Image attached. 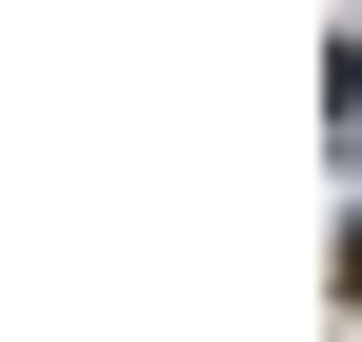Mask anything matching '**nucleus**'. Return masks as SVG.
Wrapping results in <instances>:
<instances>
[{
	"instance_id": "f257e3e1",
	"label": "nucleus",
	"mask_w": 362,
	"mask_h": 342,
	"mask_svg": "<svg viewBox=\"0 0 362 342\" xmlns=\"http://www.w3.org/2000/svg\"><path fill=\"white\" fill-rule=\"evenodd\" d=\"M342 282H362V242H342Z\"/></svg>"
}]
</instances>
